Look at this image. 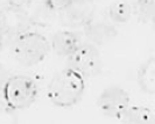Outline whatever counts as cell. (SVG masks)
Returning <instances> with one entry per match:
<instances>
[{"label":"cell","instance_id":"cell-1","mask_svg":"<svg viewBox=\"0 0 155 124\" xmlns=\"http://www.w3.org/2000/svg\"><path fill=\"white\" fill-rule=\"evenodd\" d=\"M85 91V78L71 67L60 71L47 88V96L51 104L69 108L82 100Z\"/></svg>","mask_w":155,"mask_h":124},{"label":"cell","instance_id":"cell-2","mask_svg":"<svg viewBox=\"0 0 155 124\" xmlns=\"http://www.w3.org/2000/svg\"><path fill=\"white\" fill-rule=\"evenodd\" d=\"M50 41L38 31L26 30L13 37L11 52L23 66H34L46 59L50 52Z\"/></svg>","mask_w":155,"mask_h":124},{"label":"cell","instance_id":"cell-3","mask_svg":"<svg viewBox=\"0 0 155 124\" xmlns=\"http://www.w3.org/2000/svg\"><path fill=\"white\" fill-rule=\"evenodd\" d=\"M38 94L39 89L35 81L23 74L8 77L1 89L5 106L14 111L31 107L36 100Z\"/></svg>","mask_w":155,"mask_h":124},{"label":"cell","instance_id":"cell-4","mask_svg":"<svg viewBox=\"0 0 155 124\" xmlns=\"http://www.w3.org/2000/svg\"><path fill=\"white\" fill-rule=\"evenodd\" d=\"M69 67L77 71L83 77L93 78L101 72V56L99 50L91 43H79L68 57Z\"/></svg>","mask_w":155,"mask_h":124},{"label":"cell","instance_id":"cell-5","mask_svg":"<svg viewBox=\"0 0 155 124\" xmlns=\"http://www.w3.org/2000/svg\"><path fill=\"white\" fill-rule=\"evenodd\" d=\"M131 104L130 94L119 86H110L101 93L97 106L106 117L121 119L126 109Z\"/></svg>","mask_w":155,"mask_h":124},{"label":"cell","instance_id":"cell-6","mask_svg":"<svg viewBox=\"0 0 155 124\" xmlns=\"http://www.w3.org/2000/svg\"><path fill=\"white\" fill-rule=\"evenodd\" d=\"M31 20L25 8L7 5L0 9V31L6 37H15L23 31L29 30Z\"/></svg>","mask_w":155,"mask_h":124},{"label":"cell","instance_id":"cell-7","mask_svg":"<svg viewBox=\"0 0 155 124\" xmlns=\"http://www.w3.org/2000/svg\"><path fill=\"white\" fill-rule=\"evenodd\" d=\"M84 27V33H85L86 39L90 41L91 44H97L101 45L110 42L117 36L116 28L106 22H96L91 20L87 22Z\"/></svg>","mask_w":155,"mask_h":124},{"label":"cell","instance_id":"cell-8","mask_svg":"<svg viewBox=\"0 0 155 124\" xmlns=\"http://www.w3.org/2000/svg\"><path fill=\"white\" fill-rule=\"evenodd\" d=\"M79 39L76 33L71 30H60L55 33L50 41V48L60 57H69L78 47Z\"/></svg>","mask_w":155,"mask_h":124},{"label":"cell","instance_id":"cell-9","mask_svg":"<svg viewBox=\"0 0 155 124\" xmlns=\"http://www.w3.org/2000/svg\"><path fill=\"white\" fill-rule=\"evenodd\" d=\"M90 2L91 0H79L78 6L77 0L74 1V4L65 11L71 23L76 26H85L87 22L92 20L93 6Z\"/></svg>","mask_w":155,"mask_h":124},{"label":"cell","instance_id":"cell-10","mask_svg":"<svg viewBox=\"0 0 155 124\" xmlns=\"http://www.w3.org/2000/svg\"><path fill=\"white\" fill-rule=\"evenodd\" d=\"M138 84L140 88L149 95L155 94V58L149 57L138 71Z\"/></svg>","mask_w":155,"mask_h":124},{"label":"cell","instance_id":"cell-11","mask_svg":"<svg viewBox=\"0 0 155 124\" xmlns=\"http://www.w3.org/2000/svg\"><path fill=\"white\" fill-rule=\"evenodd\" d=\"M120 121L133 124H150L154 121V115L148 107L130 104Z\"/></svg>","mask_w":155,"mask_h":124},{"label":"cell","instance_id":"cell-12","mask_svg":"<svg viewBox=\"0 0 155 124\" xmlns=\"http://www.w3.org/2000/svg\"><path fill=\"white\" fill-rule=\"evenodd\" d=\"M132 6L125 0H116L107 8V14L114 23L124 24L130 21L132 16Z\"/></svg>","mask_w":155,"mask_h":124},{"label":"cell","instance_id":"cell-13","mask_svg":"<svg viewBox=\"0 0 155 124\" xmlns=\"http://www.w3.org/2000/svg\"><path fill=\"white\" fill-rule=\"evenodd\" d=\"M155 0H138L137 12L142 22H150L154 19Z\"/></svg>","mask_w":155,"mask_h":124},{"label":"cell","instance_id":"cell-14","mask_svg":"<svg viewBox=\"0 0 155 124\" xmlns=\"http://www.w3.org/2000/svg\"><path fill=\"white\" fill-rule=\"evenodd\" d=\"M75 0H43L45 7L47 11L53 13L65 12L74 4Z\"/></svg>","mask_w":155,"mask_h":124},{"label":"cell","instance_id":"cell-15","mask_svg":"<svg viewBox=\"0 0 155 124\" xmlns=\"http://www.w3.org/2000/svg\"><path fill=\"white\" fill-rule=\"evenodd\" d=\"M18 117L15 115V111L8 108L6 106H0V123H16Z\"/></svg>","mask_w":155,"mask_h":124},{"label":"cell","instance_id":"cell-16","mask_svg":"<svg viewBox=\"0 0 155 124\" xmlns=\"http://www.w3.org/2000/svg\"><path fill=\"white\" fill-rule=\"evenodd\" d=\"M34 0H7L8 5L14 6V7H21V8H25L26 6H28Z\"/></svg>","mask_w":155,"mask_h":124},{"label":"cell","instance_id":"cell-17","mask_svg":"<svg viewBox=\"0 0 155 124\" xmlns=\"http://www.w3.org/2000/svg\"><path fill=\"white\" fill-rule=\"evenodd\" d=\"M8 78L7 71L5 70V67L0 64V93H1V89H2V86L5 84L6 79Z\"/></svg>","mask_w":155,"mask_h":124},{"label":"cell","instance_id":"cell-18","mask_svg":"<svg viewBox=\"0 0 155 124\" xmlns=\"http://www.w3.org/2000/svg\"><path fill=\"white\" fill-rule=\"evenodd\" d=\"M4 39H5V36L1 34V31H0V52H1V50H2V48H4Z\"/></svg>","mask_w":155,"mask_h":124}]
</instances>
